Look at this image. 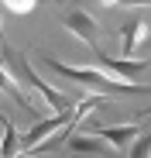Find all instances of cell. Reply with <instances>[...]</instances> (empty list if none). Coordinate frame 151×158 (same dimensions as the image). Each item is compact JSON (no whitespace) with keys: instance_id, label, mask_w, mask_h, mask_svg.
Wrapping results in <instances>:
<instances>
[{"instance_id":"1","label":"cell","mask_w":151,"mask_h":158,"mask_svg":"<svg viewBox=\"0 0 151 158\" xmlns=\"http://www.w3.org/2000/svg\"><path fill=\"white\" fill-rule=\"evenodd\" d=\"M52 72L72 79V83H79V86H89L96 89V96H151V83H124V79H113V76H103L100 69H79V65H69L55 55H38Z\"/></svg>"},{"instance_id":"2","label":"cell","mask_w":151,"mask_h":158,"mask_svg":"<svg viewBox=\"0 0 151 158\" xmlns=\"http://www.w3.org/2000/svg\"><path fill=\"white\" fill-rule=\"evenodd\" d=\"M4 65H7V59H4ZM7 72H10L14 79H24V83H31V86H35V93H38V96H41V100H45L55 114H65V110H72V107H76V100H72L69 93H62V89H55V86H48L45 79H41V72H35V69H31L28 55L21 59V72H14L10 65H7Z\"/></svg>"},{"instance_id":"3","label":"cell","mask_w":151,"mask_h":158,"mask_svg":"<svg viewBox=\"0 0 151 158\" xmlns=\"http://www.w3.org/2000/svg\"><path fill=\"white\" fill-rule=\"evenodd\" d=\"M65 124H72V127H76V117H72V110L45 117V120H38L35 127H28V134H17V148L31 151V148H38L41 141H48V138H52V134H55L59 127H65Z\"/></svg>"},{"instance_id":"4","label":"cell","mask_w":151,"mask_h":158,"mask_svg":"<svg viewBox=\"0 0 151 158\" xmlns=\"http://www.w3.org/2000/svg\"><path fill=\"white\" fill-rule=\"evenodd\" d=\"M62 28H65L72 38H79L83 45L100 48V45H96V41H100V24H96V17H93V14L79 10V7H72V10L62 17Z\"/></svg>"},{"instance_id":"5","label":"cell","mask_w":151,"mask_h":158,"mask_svg":"<svg viewBox=\"0 0 151 158\" xmlns=\"http://www.w3.org/2000/svg\"><path fill=\"white\" fill-rule=\"evenodd\" d=\"M93 52H96L100 69L113 72V79H124V83H137V76L151 69V62H144V59H113V55H103L100 48H93Z\"/></svg>"},{"instance_id":"6","label":"cell","mask_w":151,"mask_h":158,"mask_svg":"<svg viewBox=\"0 0 151 158\" xmlns=\"http://www.w3.org/2000/svg\"><path fill=\"white\" fill-rule=\"evenodd\" d=\"M89 134H96L100 141H107L113 151H120V155H127V148L137 141V134H141V127L137 124H117V127H103V124H93L89 127Z\"/></svg>"},{"instance_id":"7","label":"cell","mask_w":151,"mask_h":158,"mask_svg":"<svg viewBox=\"0 0 151 158\" xmlns=\"http://www.w3.org/2000/svg\"><path fill=\"white\" fill-rule=\"evenodd\" d=\"M65 158H113V148L96 134H76L65 144Z\"/></svg>"},{"instance_id":"8","label":"cell","mask_w":151,"mask_h":158,"mask_svg":"<svg viewBox=\"0 0 151 158\" xmlns=\"http://www.w3.org/2000/svg\"><path fill=\"white\" fill-rule=\"evenodd\" d=\"M144 38H148V21L144 17H134V21H127L120 28V52H124V59H131L134 52L144 45Z\"/></svg>"},{"instance_id":"9","label":"cell","mask_w":151,"mask_h":158,"mask_svg":"<svg viewBox=\"0 0 151 158\" xmlns=\"http://www.w3.org/2000/svg\"><path fill=\"white\" fill-rule=\"evenodd\" d=\"M0 93H10V96L21 103V107L28 110V114H38V100H35V96H28V93L17 86V79L7 72V65H4V62H0Z\"/></svg>"},{"instance_id":"10","label":"cell","mask_w":151,"mask_h":158,"mask_svg":"<svg viewBox=\"0 0 151 158\" xmlns=\"http://www.w3.org/2000/svg\"><path fill=\"white\" fill-rule=\"evenodd\" d=\"M4 120V141H0V158H14L17 155V127L7 120V117H0Z\"/></svg>"},{"instance_id":"11","label":"cell","mask_w":151,"mask_h":158,"mask_svg":"<svg viewBox=\"0 0 151 158\" xmlns=\"http://www.w3.org/2000/svg\"><path fill=\"white\" fill-rule=\"evenodd\" d=\"M127 158H151V134H148V131H141L137 141L127 148Z\"/></svg>"},{"instance_id":"12","label":"cell","mask_w":151,"mask_h":158,"mask_svg":"<svg viewBox=\"0 0 151 158\" xmlns=\"http://www.w3.org/2000/svg\"><path fill=\"white\" fill-rule=\"evenodd\" d=\"M4 7H7L10 14H31V10L38 7V0H4Z\"/></svg>"},{"instance_id":"13","label":"cell","mask_w":151,"mask_h":158,"mask_svg":"<svg viewBox=\"0 0 151 158\" xmlns=\"http://www.w3.org/2000/svg\"><path fill=\"white\" fill-rule=\"evenodd\" d=\"M14 158H31V155H14Z\"/></svg>"},{"instance_id":"14","label":"cell","mask_w":151,"mask_h":158,"mask_svg":"<svg viewBox=\"0 0 151 158\" xmlns=\"http://www.w3.org/2000/svg\"><path fill=\"white\" fill-rule=\"evenodd\" d=\"M0 41H4V31H0Z\"/></svg>"}]
</instances>
